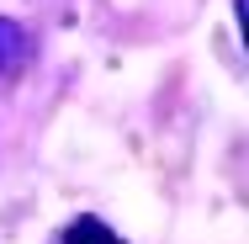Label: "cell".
I'll return each mask as SVG.
<instances>
[{
  "instance_id": "1",
  "label": "cell",
  "mask_w": 249,
  "mask_h": 244,
  "mask_svg": "<svg viewBox=\"0 0 249 244\" xmlns=\"http://www.w3.org/2000/svg\"><path fill=\"white\" fill-rule=\"evenodd\" d=\"M64 244H122L101 218H74L69 228H64Z\"/></svg>"
},
{
  "instance_id": "2",
  "label": "cell",
  "mask_w": 249,
  "mask_h": 244,
  "mask_svg": "<svg viewBox=\"0 0 249 244\" xmlns=\"http://www.w3.org/2000/svg\"><path fill=\"white\" fill-rule=\"evenodd\" d=\"M21 53H27V32L0 16V75H5L11 64H21Z\"/></svg>"
}]
</instances>
